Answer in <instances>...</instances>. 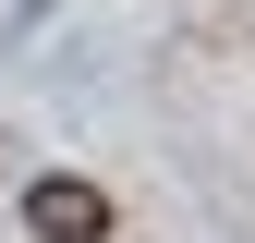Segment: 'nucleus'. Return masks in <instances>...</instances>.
<instances>
[{
  "mask_svg": "<svg viewBox=\"0 0 255 243\" xmlns=\"http://www.w3.org/2000/svg\"><path fill=\"white\" fill-rule=\"evenodd\" d=\"M24 231L37 243H110V195L73 182V170H49V182H24Z\"/></svg>",
  "mask_w": 255,
  "mask_h": 243,
  "instance_id": "1",
  "label": "nucleus"
}]
</instances>
